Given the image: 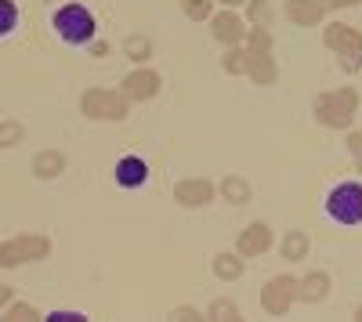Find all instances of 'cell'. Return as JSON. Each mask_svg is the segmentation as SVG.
<instances>
[{"label":"cell","mask_w":362,"mask_h":322,"mask_svg":"<svg viewBox=\"0 0 362 322\" xmlns=\"http://www.w3.org/2000/svg\"><path fill=\"white\" fill-rule=\"evenodd\" d=\"M355 105H358V95L351 87H341V91H329L315 102V116L326 127H348L355 116Z\"/></svg>","instance_id":"cell-1"},{"label":"cell","mask_w":362,"mask_h":322,"mask_svg":"<svg viewBox=\"0 0 362 322\" xmlns=\"http://www.w3.org/2000/svg\"><path fill=\"white\" fill-rule=\"evenodd\" d=\"M326 214L337 225H358L362 221V185L358 181H344L329 192L326 199Z\"/></svg>","instance_id":"cell-2"},{"label":"cell","mask_w":362,"mask_h":322,"mask_svg":"<svg viewBox=\"0 0 362 322\" xmlns=\"http://www.w3.org/2000/svg\"><path fill=\"white\" fill-rule=\"evenodd\" d=\"M54 29L66 44H87L95 37V18H90V11L80 8V4H66L54 15Z\"/></svg>","instance_id":"cell-3"},{"label":"cell","mask_w":362,"mask_h":322,"mask_svg":"<svg viewBox=\"0 0 362 322\" xmlns=\"http://www.w3.org/2000/svg\"><path fill=\"white\" fill-rule=\"evenodd\" d=\"M322 40H326V47H334V51L344 58V69H348V73H355V69H358V58H362V40H358V33H355L351 25H344V22L326 25Z\"/></svg>","instance_id":"cell-4"},{"label":"cell","mask_w":362,"mask_h":322,"mask_svg":"<svg viewBox=\"0 0 362 322\" xmlns=\"http://www.w3.org/2000/svg\"><path fill=\"white\" fill-rule=\"evenodd\" d=\"M83 112L90 116V120H124L127 116V95L95 87V91L83 95Z\"/></svg>","instance_id":"cell-5"},{"label":"cell","mask_w":362,"mask_h":322,"mask_svg":"<svg viewBox=\"0 0 362 322\" xmlns=\"http://www.w3.org/2000/svg\"><path fill=\"white\" fill-rule=\"evenodd\" d=\"M47 250H51V239L47 236H22V239H8L4 243L0 261L11 268V265H22V261H40Z\"/></svg>","instance_id":"cell-6"},{"label":"cell","mask_w":362,"mask_h":322,"mask_svg":"<svg viewBox=\"0 0 362 322\" xmlns=\"http://www.w3.org/2000/svg\"><path fill=\"white\" fill-rule=\"evenodd\" d=\"M297 297V282L290 279V275H279V279H272L268 286H264V294H261V304H264V311L268 315H283L286 308H290V301Z\"/></svg>","instance_id":"cell-7"},{"label":"cell","mask_w":362,"mask_h":322,"mask_svg":"<svg viewBox=\"0 0 362 322\" xmlns=\"http://www.w3.org/2000/svg\"><path fill=\"white\" fill-rule=\"evenodd\" d=\"M156 91H160V76L153 69H138V73H131L124 80V95L131 102H145V98H153Z\"/></svg>","instance_id":"cell-8"},{"label":"cell","mask_w":362,"mask_h":322,"mask_svg":"<svg viewBox=\"0 0 362 322\" xmlns=\"http://www.w3.org/2000/svg\"><path fill=\"white\" fill-rule=\"evenodd\" d=\"M145 178H148V167L138 156H124L116 163V181L124 189H138V185H145Z\"/></svg>","instance_id":"cell-9"},{"label":"cell","mask_w":362,"mask_h":322,"mask_svg":"<svg viewBox=\"0 0 362 322\" xmlns=\"http://www.w3.org/2000/svg\"><path fill=\"white\" fill-rule=\"evenodd\" d=\"M326 4H319V0H286V18L297 22V25H315L322 18Z\"/></svg>","instance_id":"cell-10"},{"label":"cell","mask_w":362,"mask_h":322,"mask_svg":"<svg viewBox=\"0 0 362 322\" xmlns=\"http://www.w3.org/2000/svg\"><path fill=\"white\" fill-rule=\"evenodd\" d=\"M268 243H272L268 225H250V228L243 232V236H239V254H243V257L264 254V250H268Z\"/></svg>","instance_id":"cell-11"},{"label":"cell","mask_w":362,"mask_h":322,"mask_svg":"<svg viewBox=\"0 0 362 322\" xmlns=\"http://www.w3.org/2000/svg\"><path fill=\"white\" fill-rule=\"evenodd\" d=\"M247 73H250L257 83H272V80H276V62L268 58V51L250 47V51H247Z\"/></svg>","instance_id":"cell-12"},{"label":"cell","mask_w":362,"mask_h":322,"mask_svg":"<svg viewBox=\"0 0 362 322\" xmlns=\"http://www.w3.org/2000/svg\"><path fill=\"white\" fill-rule=\"evenodd\" d=\"M177 203H185V207H203V203H210V196H214V189H210V181H181L174 189Z\"/></svg>","instance_id":"cell-13"},{"label":"cell","mask_w":362,"mask_h":322,"mask_svg":"<svg viewBox=\"0 0 362 322\" xmlns=\"http://www.w3.org/2000/svg\"><path fill=\"white\" fill-rule=\"evenodd\" d=\"M214 37L221 44H235L239 37H243V22H239L235 15H218L214 18Z\"/></svg>","instance_id":"cell-14"},{"label":"cell","mask_w":362,"mask_h":322,"mask_svg":"<svg viewBox=\"0 0 362 322\" xmlns=\"http://www.w3.org/2000/svg\"><path fill=\"white\" fill-rule=\"evenodd\" d=\"M308 254V236L305 232H290L286 236V243H283V257H290V261H300Z\"/></svg>","instance_id":"cell-15"},{"label":"cell","mask_w":362,"mask_h":322,"mask_svg":"<svg viewBox=\"0 0 362 322\" xmlns=\"http://www.w3.org/2000/svg\"><path fill=\"white\" fill-rule=\"evenodd\" d=\"M300 286H305V290H300V297H305V301H322V297H326V286H329V279L319 272V275H308Z\"/></svg>","instance_id":"cell-16"},{"label":"cell","mask_w":362,"mask_h":322,"mask_svg":"<svg viewBox=\"0 0 362 322\" xmlns=\"http://www.w3.org/2000/svg\"><path fill=\"white\" fill-rule=\"evenodd\" d=\"M33 167H37L40 178H54V174L62 170V156H58V153H40Z\"/></svg>","instance_id":"cell-17"},{"label":"cell","mask_w":362,"mask_h":322,"mask_svg":"<svg viewBox=\"0 0 362 322\" xmlns=\"http://www.w3.org/2000/svg\"><path fill=\"white\" fill-rule=\"evenodd\" d=\"M214 272H218L221 279H239L243 265H239V257H232V254H221V257L214 261Z\"/></svg>","instance_id":"cell-18"},{"label":"cell","mask_w":362,"mask_h":322,"mask_svg":"<svg viewBox=\"0 0 362 322\" xmlns=\"http://www.w3.org/2000/svg\"><path fill=\"white\" fill-rule=\"evenodd\" d=\"M225 196H228L232 203H247V199H250V185H247L243 178H228V181H225Z\"/></svg>","instance_id":"cell-19"},{"label":"cell","mask_w":362,"mask_h":322,"mask_svg":"<svg viewBox=\"0 0 362 322\" xmlns=\"http://www.w3.org/2000/svg\"><path fill=\"white\" fill-rule=\"evenodd\" d=\"M18 22V11H15V0H0V33H11Z\"/></svg>","instance_id":"cell-20"},{"label":"cell","mask_w":362,"mask_h":322,"mask_svg":"<svg viewBox=\"0 0 362 322\" xmlns=\"http://www.w3.org/2000/svg\"><path fill=\"white\" fill-rule=\"evenodd\" d=\"M181 11H185L189 18H206L210 15V0H181Z\"/></svg>","instance_id":"cell-21"},{"label":"cell","mask_w":362,"mask_h":322,"mask_svg":"<svg viewBox=\"0 0 362 322\" xmlns=\"http://www.w3.org/2000/svg\"><path fill=\"white\" fill-rule=\"evenodd\" d=\"M225 69L228 73H247V54L243 51H228L225 54Z\"/></svg>","instance_id":"cell-22"},{"label":"cell","mask_w":362,"mask_h":322,"mask_svg":"<svg viewBox=\"0 0 362 322\" xmlns=\"http://www.w3.org/2000/svg\"><path fill=\"white\" fill-rule=\"evenodd\" d=\"M210 315H214V318H239L235 304H228V301H214V304H210Z\"/></svg>","instance_id":"cell-23"},{"label":"cell","mask_w":362,"mask_h":322,"mask_svg":"<svg viewBox=\"0 0 362 322\" xmlns=\"http://www.w3.org/2000/svg\"><path fill=\"white\" fill-rule=\"evenodd\" d=\"M4 315H8V318H40V311L29 308V304H11Z\"/></svg>","instance_id":"cell-24"},{"label":"cell","mask_w":362,"mask_h":322,"mask_svg":"<svg viewBox=\"0 0 362 322\" xmlns=\"http://www.w3.org/2000/svg\"><path fill=\"white\" fill-rule=\"evenodd\" d=\"M250 47H261V51H268V47H272V37L264 33V29H261V25H257V29H254V33H250Z\"/></svg>","instance_id":"cell-25"},{"label":"cell","mask_w":362,"mask_h":322,"mask_svg":"<svg viewBox=\"0 0 362 322\" xmlns=\"http://www.w3.org/2000/svg\"><path fill=\"white\" fill-rule=\"evenodd\" d=\"M348 145H351V156H355V167L362 170V131H355Z\"/></svg>","instance_id":"cell-26"},{"label":"cell","mask_w":362,"mask_h":322,"mask_svg":"<svg viewBox=\"0 0 362 322\" xmlns=\"http://www.w3.org/2000/svg\"><path fill=\"white\" fill-rule=\"evenodd\" d=\"M250 18H257L261 25L268 22V8H264V0H254V4H250Z\"/></svg>","instance_id":"cell-27"},{"label":"cell","mask_w":362,"mask_h":322,"mask_svg":"<svg viewBox=\"0 0 362 322\" xmlns=\"http://www.w3.org/2000/svg\"><path fill=\"white\" fill-rule=\"evenodd\" d=\"M51 322H83V315H73V311H54Z\"/></svg>","instance_id":"cell-28"},{"label":"cell","mask_w":362,"mask_h":322,"mask_svg":"<svg viewBox=\"0 0 362 322\" xmlns=\"http://www.w3.org/2000/svg\"><path fill=\"white\" fill-rule=\"evenodd\" d=\"M127 51L131 54H145V40H127Z\"/></svg>","instance_id":"cell-29"},{"label":"cell","mask_w":362,"mask_h":322,"mask_svg":"<svg viewBox=\"0 0 362 322\" xmlns=\"http://www.w3.org/2000/svg\"><path fill=\"white\" fill-rule=\"evenodd\" d=\"M326 8H348V4H358V0H322Z\"/></svg>","instance_id":"cell-30"},{"label":"cell","mask_w":362,"mask_h":322,"mask_svg":"<svg viewBox=\"0 0 362 322\" xmlns=\"http://www.w3.org/2000/svg\"><path fill=\"white\" fill-rule=\"evenodd\" d=\"M225 4H243V0H225Z\"/></svg>","instance_id":"cell-31"},{"label":"cell","mask_w":362,"mask_h":322,"mask_svg":"<svg viewBox=\"0 0 362 322\" xmlns=\"http://www.w3.org/2000/svg\"><path fill=\"white\" fill-rule=\"evenodd\" d=\"M358 318H362V308H358Z\"/></svg>","instance_id":"cell-32"}]
</instances>
